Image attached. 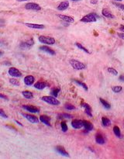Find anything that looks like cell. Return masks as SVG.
<instances>
[{
  "label": "cell",
  "mask_w": 124,
  "mask_h": 159,
  "mask_svg": "<svg viewBox=\"0 0 124 159\" xmlns=\"http://www.w3.org/2000/svg\"><path fill=\"white\" fill-rule=\"evenodd\" d=\"M75 45H76V46H77L80 50H82L85 51V53H87V54H90V52L89 51V50L87 49V48H85L84 46H82V44H79V43H75Z\"/></svg>",
  "instance_id": "29"
},
{
  "label": "cell",
  "mask_w": 124,
  "mask_h": 159,
  "mask_svg": "<svg viewBox=\"0 0 124 159\" xmlns=\"http://www.w3.org/2000/svg\"><path fill=\"white\" fill-rule=\"evenodd\" d=\"M120 31H123L124 33V26H121L120 27Z\"/></svg>",
  "instance_id": "42"
},
{
  "label": "cell",
  "mask_w": 124,
  "mask_h": 159,
  "mask_svg": "<svg viewBox=\"0 0 124 159\" xmlns=\"http://www.w3.org/2000/svg\"><path fill=\"white\" fill-rule=\"evenodd\" d=\"M102 124H103V126H109L111 125V121L107 117H103L102 118Z\"/></svg>",
  "instance_id": "24"
},
{
  "label": "cell",
  "mask_w": 124,
  "mask_h": 159,
  "mask_svg": "<svg viewBox=\"0 0 124 159\" xmlns=\"http://www.w3.org/2000/svg\"><path fill=\"white\" fill-rule=\"evenodd\" d=\"M25 8L28 10H34V11H40L41 10V7L37 3L34 2H29L26 4Z\"/></svg>",
  "instance_id": "6"
},
{
  "label": "cell",
  "mask_w": 124,
  "mask_h": 159,
  "mask_svg": "<svg viewBox=\"0 0 124 159\" xmlns=\"http://www.w3.org/2000/svg\"><path fill=\"white\" fill-rule=\"evenodd\" d=\"M22 94H23V96L26 98V99H28V100H31L33 98V95L31 92H30V91H23V92H22Z\"/></svg>",
  "instance_id": "23"
},
{
  "label": "cell",
  "mask_w": 124,
  "mask_h": 159,
  "mask_svg": "<svg viewBox=\"0 0 124 159\" xmlns=\"http://www.w3.org/2000/svg\"><path fill=\"white\" fill-rule=\"evenodd\" d=\"M71 126L75 129H81L83 126V120H73L71 122Z\"/></svg>",
  "instance_id": "10"
},
{
  "label": "cell",
  "mask_w": 124,
  "mask_h": 159,
  "mask_svg": "<svg viewBox=\"0 0 124 159\" xmlns=\"http://www.w3.org/2000/svg\"><path fill=\"white\" fill-rule=\"evenodd\" d=\"M25 25L29 27V28H31V29H36V30H43L44 29L45 26L43 24H28V22H26V24H25Z\"/></svg>",
  "instance_id": "12"
},
{
  "label": "cell",
  "mask_w": 124,
  "mask_h": 159,
  "mask_svg": "<svg viewBox=\"0 0 124 159\" xmlns=\"http://www.w3.org/2000/svg\"><path fill=\"white\" fill-rule=\"evenodd\" d=\"M99 19V16L95 12H91L85 15V16H83L81 19V22H96L97 20Z\"/></svg>",
  "instance_id": "1"
},
{
  "label": "cell",
  "mask_w": 124,
  "mask_h": 159,
  "mask_svg": "<svg viewBox=\"0 0 124 159\" xmlns=\"http://www.w3.org/2000/svg\"><path fill=\"white\" fill-rule=\"evenodd\" d=\"M0 88H1V86H0Z\"/></svg>",
  "instance_id": "48"
},
{
  "label": "cell",
  "mask_w": 124,
  "mask_h": 159,
  "mask_svg": "<svg viewBox=\"0 0 124 159\" xmlns=\"http://www.w3.org/2000/svg\"><path fill=\"white\" fill-rule=\"evenodd\" d=\"M61 92V88H54L51 90V92H50V94H51L52 96L54 97H57L58 96V93Z\"/></svg>",
  "instance_id": "27"
},
{
  "label": "cell",
  "mask_w": 124,
  "mask_h": 159,
  "mask_svg": "<svg viewBox=\"0 0 124 159\" xmlns=\"http://www.w3.org/2000/svg\"><path fill=\"white\" fill-rule=\"evenodd\" d=\"M69 63L72 66L73 68H75V70H83L86 68V65L84 63L75 59H71L69 60Z\"/></svg>",
  "instance_id": "2"
},
{
  "label": "cell",
  "mask_w": 124,
  "mask_h": 159,
  "mask_svg": "<svg viewBox=\"0 0 124 159\" xmlns=\"http://www.w3.org/2000/svg\"><path fill=\"white\" fill-rule=\"evenodd\" d=\"M114 1H116V2H121V1H123V0H114Z\"/></svg>",
  "instance_id": "47"
},
{
  "label": "cell",
  "mask_w": 124,
  "mask_h": 159,
  "mask_svg": "<svg viewBox=\"0 0 124 159\" xmlns=\"http://www.w3.org/2000/svg\"><path fill=\"white\" fill-rule=\"evenodd\" d=\"M40 50L47 53V54H49L50 55H55V54H56L55 51L53 49H51L47 46H41V47H40Z\"/></svg>",
  "instance_id": "18"
},
{
  "label": "cell",
  "mask_w": 124,
  "mask_h": 159,
  "mask_svg": "<svg viewBox=\"0 0 124 159\" xmlns=\"http://www.w3.org/2000/svg\"><path fill=\"white\" fill-rule=\"evenodd\" d=\"M99 100H100V102L102 103V105L103 106L106 108V109H107V110H109L111 108V106H110V104H109L107 101H106L105 100H103V99H102V98H100L99 99Z\"/></svg>",
  "instance_id": "25"
},
{
  "label": "cell",
  "mask_w": 124,
  "mask_h": 159,
  "mask_svg": "<svg viewBox=\"0 0 124 159\" xmlns=\"http://www.w3.org/2000/svg\"><path fill=\"white\" fill-rule=\"evenodd\" d=\"M96 141L97 144H104L106 143V140L105 138H103V136L102 135V134L100 133H98L96 136Z\"/></svg>",
  "instance_id": "20"
},
{
  "label": "cell",
  "mask_w": 124,
  "mask_h": 159,
  "mask_svg": "<svg viewBox=\"0 0 124 159\" xmlns=\"http://www.w3.org/2000/svg\"><path fill=\"white\" fill-rule=\"evenodd\" d=\"M82 106L85 108V113L87 115H88L89 116L92 117V108L91 106L87 103H82Z\"/></svg>",
  "instance_id": "22"
},
{
  "label": "cell",
  "mask_w": 124,
  "mask_h": 159,
  "mask_svg": "<svg viewBox=\"0 0 124 159\" xmlns=\"http://www.w3.org/2000/svg\"><path fill=\"white\" fill-rule=\"evenodd\" d=\"M56 150L57 151L58 153H59L62 156H64V157H69V154L67 152L66 150H65V149L61 147V146H57L56 147Z\"/></svg>",
  "instance_id": "21"
},
{
  "label": "cell",
  "mask_w": 124,
  "mask_h": 159,
  "mask_svg": "<svg viewBox=\"0 0 124 159\" xmlns=\"http://www.w3.org/2000/svg\"><path fill=\"white\" fill-rule=\"evenodd\" d=\"M0 98H2V99H4V100H8V97H7L6 96H5V95H2V94H1L0 93Z\"/></svg>",
  "instance_id": "39"
},
{
  "label": "cell",
  "mask_w": 124,
  "mask_h": 159,
  "mask_svg": "<svg viewBox=\"0 0 124 159\" xmlns=\"http://www.w3.org/2000/svg\"><path fill=\"white\" fill-rule=\"evenodd\" d=\"M69 7V2L68 1H64L59 4V6H57V10L59 11H64L66 10Z\"/></svg>",
  "instance_id": "14"
},
{
  "label": "cell",
  "mask_w": 124,
  "mask_h": 159,
  "mask_svg": "<svg viewBox=\"0 0 124 159\" xmlns=\"http://www.w3.org/2000/svg\"><path fill=\"white\" fill-rule=\"evenodd\" d=\"M23 116L28 120L30 121V123L32 124H38L39 123V120L38 118L33 116V115H31V114H26V113H23Z\"/></svg>",
  "instance_id": "9"
},
{
  "label": "cell",
  "mask_w": 124,
  "mask_h": 159,
  "mask_svg": "<svg viewBox=\"0 0 124 159\" xmlns=\"http://www.w3.org/2000/svg\"><path fill=\"white\" fill-rule=\"evenodd\" d=\"M65 109L68 110H75V106H73L71 104H67L65 105Z\"/></svg>",
  "instance_id": "36"
},
{
  "label": "cell",
  "mask_w": 124,
  "mask_h": 159,
  "mask_svg": "<svg viewBox=\"0 0 124 159\" xmlns=\"http://www.w3.org/2000/svg\"><path fill=\"white\" fill-rule=\"evenodd\" d=\"M41 100L45 102L48 104H50V105H54V106H57L60 104V101H58L56 97L54 96H43L41 98Z\"/></svg>",
  "instance_id": "4"
},
{
  "label": "cell",
  "mask_w": 124,
  "mask_h": 159,
  "mask_svg": "<svg viewBox=\"0 0 124 159\" xmlns=\"http://www.w3.org/2000/svg\"><path fill=\"white\" fill-rule=\"evenodd\" d=\"M23 107L24 110H27L28 112H30L32 113H37L40 112V109L36 107V106H31V105H23Z\"/></svg>",
  "instance_id": "8"
},
{
  "label": "cell",
  "mask_w": 124,
  "mask_h": 159,
  "mask_svg": "<svg viewBox=\"0 0 124 159\" xmlns=\"http://www.w3.org/2000/svg\"><path fill=\"white\" fill-rule=\"evenodd\" d=\"M3 54H4V52H3V51H2V50H0V57L2 56Z\"/></svg>",
  "instance_id": "43"
},
{
  "label": "cell",
  "mask_w": 124,
  "mask_h": 159,
  "mask_svg": "<svg viewBox=\"0 0 124 159\" xmlns=\"http://www.w3.org/2000/svg\"><path fill=\"white\" fill-rule=\"evenodd\" d=\"M8 72H9V75H11L12 77H14V78H19V77L22 76V73L17 68H13V67L10 68L8 71Z\"/></svg>",
  "instance_id": "7"
},
{
  "label": "cell",
  "mask_w": 124,
  "mask_h": 159,
  "mask_svg": "<svg viewBox=\"0 0 124 159\" xmlns=\"http://www.w3.org/2000/svg\"><path fill=\"white\" fill-rule=\"evenodd\" d=\"M114 6H116L117 8L122 10L123 11H124V5L123 4H121V3H117V2H113Z\"/></svg>",
  "instance_id": "35"
},
{
  "label": "cell",
  "mask_w": 124,
  "mask_h": 159,
  "mask_svg": "<svg viewBox=\"0 0 124 159\" xmlns=\"http://www.w3.org/2000/svg\"><path fill=\"white\" fill-rule=\"evenodd\" d=\"M61 130L63 132H66L68 130V125L65 121H62L61 123Z\"/></svg>",
  "instance_id": "31"
},
{
  "label": "cell",
  "mask_w": 124,
  "mask_h": 159,
  "mask_svg": "<svg viewBox=\"0 0 124 159\" xmlns=\"http://www.w3.org/2000/svg\"><path fill=\"white\" fill-rule=\"evenodd\" d=\"M113 133L117 138H121V132H120V129L119 126H115L113 127Z\"/></svg>",
  "instance_id": "26"
},
{
  "label": "cell",
  "mask_w": 124,
  "mask_h": 159,
  "mask_svg": "<svg viewBox=\"0 0 124 159\" xmlns=\"http://www.w3.org/2000/svg\"><path fill=\"white\" fill-rule=\"evenodd\" d=\"M33 44H34V41L31 38V39H29L24 42H22L19 45V48L23 50H28V49L31 48Z\"/></svg>",
  "instance_id": "5"
},
{
  "label": "cell",
  "mask_w": 124,
  "mask_h": 159,
  "mask_svg": "<svg viewBox=\"0 0 124 159\" xmlns=\"http://www.w3.org/2000/svg\"><path fill=\"white\" fill-rule=\"evenodd\" d=\"M58 116H59V117H61L60 119H62V118L71 119V118H72V116H71V115H70V114H68V113H62V114L59 115Z\"/></svg>",
  "instance_id": "34"
},
{
  "label": "cell",
  "mask_w": 124,
  "mask_h": 159,
  "mask_svg": "<svg viewBox=\"0 0 124 159\" xmlns=\"http://www.w3.org/2000/svg\"><path fill=\"white\" fill-rule=\"evenodd\" d=\"M98 2V0H92L91 1V3H92V4H96Z\"/></svg>",
  "instance_id": "41"
},
{
  "label": "cell",
  "mask_w": 124,
  "mask_h": 159,
  "mask_svg": "<svg viewBox=\"0 0 124 159\" xmlns=\"http://www.w3.org/2000/svg\"><path fill=\"white\" fill-rule=\"evenodd\" d=\"M83 126L85 127V130L87 131H91L94 129L93 124L88 120H83Z\"/></svg>",
  "instance_id": "15"
},
{
  "label": "cell",
  "mask_w": 124,
  "mask_h": 159,
  "mask_svg": "<svg viewBox=\"0 0 124 159\" xmlns=\"http://www.w3.org/2000/svg\"><path fill=\"white\" fill-rule=\"evenodd\" d=\"M112 90L114 92L118 93V92H120L121 91L123 90V88H122V86H113V87H112Z\"/></svg>",
  "instance_id": "30"
},
{
  "label": "cell",
  "mask_w": 124,
  "mask_h": 159,
  "mask_svg": "<svg viewBox=\"0 0 124 159\" xmlns=\"http://www.w3.org/2000/svg\"><path fill=\"white\" fill-rule=\"evenodd\" d=\"M40 120L42 123L46 124L47 126H51V124H50V118L46 115H41L40 116Z\"/></svg>",
  "instance_id": "16"
},
{
  "label": "cell",
  "mask_w": 124,
  "mask_h": 159,
  "mask_svg": "<svg viewBox=\"0 0 124 159\" xmlns=\"http://www.w3.org/2000/svg\"><path fill=\"white\" fill-rule=\"evenodd\" d=\"M16 123H17V124H19V126H23V124H20V123L19 122V121H17V120H16Z\"/></svg>",
  "instance_id": "44"
},
{
  "label": "cell",
  "mask_w": 124,
  "mask_h": 159,
  "mask_svg": "<svg viewBox=\"0 0 124 159\" xmlns=\"http://www.w3.org/2000/svg\"><path fill=\"white\" fill-rule=\"evenodd\" d=\"M0 116H2V117H3L5 119L8 118V116L5 114V112H4V110H2V109H0Z\"/></svg>",
  "instance_id": "37"
},
{
  "label": "cell",
  "mask_w": 124,
  "mask_h": 159,
  "mask_svg": "<svg viewBox=\"0 0 124 159\" xmlns=\"http://www.w3.org/2000/svg\"><path fill=\"white\" fill-rule=\"evenodd\" d=\"M39 41L42 44H47V45H53L55 44V40L54 37L46 36H40L38 38Z\"/></svg>",
  "instance_id": "3"
},
{
  "label": "cell",
  "mask_w": 124,
  "mask_h": 159,
  "mask_svg": "<svg viewBox=\"0 0 124 159\" xmlns=\"http://www.w3.org/2000/svg\"><path fill=\"white\" fill-rule=\"evenodd\" d=\"M34 81H35V78L32 75H27V76L24 78V83L28 86H32L34 83Z\"/></svg>",
  "instance_id": "13"
},
{
  "label": "cell",
  "mask_w": 124,
  "mask_h": 159,
  "mask_svg": "<svg viewBox=\"0 0 124 159\" xmlns=\"http://www.w3.org/2000/svg\"><path fill=\"white\" fill-rule=\"evenodd\" d=\"M57 16L59 17L61 20L66 22H70V24H71V22H75V20L73 17L71 16H65V15H61V14H58Z\"/></svg>",
  "instance_id": "11"
},
{
  "label": "cell",
  "mask_w": 124,
  "mask_h": 159,
  "mask_svg": "<svg viewBox=\"0 0 124 159\" xmlns=\"http://www.w3.org/2000/svg\"><path fill=\"white\" fill-rule=\"evenodd\" d=\"M117 35H118V36L120 37V38L124 40V33H118Z\"/></svg>",
  "instance_id": "38"
},
{
  "label": "cell",
  "mask_w": 124,
  "mask_h": 159,
  "mask_svg": "<svg viewBox=\"0 0 124 159\" xmlns=\"http://www.w3.org/2000/svg\"><path fill=\"white\" fill-rule=\"evenodd\" d=\"M119 80L121 81V82H124V74L120 75V76L119 77Z\"/></svg>",
  "instance_id": "40"
},
{
  "label": "cell",
  "mask_w": 124,
  "mask_h": 159,
  "mask_svg": "<svg viewBox=\"0 0 124 159\" xmlns=\"http://www.w3.org/2000/svg\"><path fill=\"white\" fill-rule=\"evenodd\" d=\"M9 82L13 86H19V82L18 80H16V78H10L9 79Z\"/></svg>",
  "instance_id": "33"
},
{
  "label": "cell",
  "mask_w": 124,
  "mask_h": 159,
  "mask_svg": "<svg viewBox=\"0 0 124 159\" xmlns=\"http://www.w3.org/2000/svg\"><path fill=\"white\" fill-rule=\"evenodd\" d=\"M47 83L44 82H36L34 84V87L36 89H39V90H42L43 88H45L47 86Z\"/></svg>",
  "instance_id": "19"
},
{
  "label": "cell",
  "mask_w": 124,
  "mask_h": 159,
  "mask_svg": "<svg viewBox=\"0 0 124 159\" xmlns=\"http://www.w3.org/2000/svg\"><path fill=\"white\" fill-rule=\"evenodd\" d=\"M18 2H25V1H28V0H16Z\"/></svg>",
  "instance_id": "45"
},
{
  "label": "cell",
  "mask_w": 124,
  "mask_h": 159,
  "mask_svg": "<svg viewBox=\"0 0 124 159\" xmlns=\"http://www.w3.org/2000/svg\"><path fill=\"white\" fill-rule=\"evenodd\" d=\"M74 82L76 83V84H78V86H82L85 91H88V86H87V85L85 84V83H84V82H80V81H78V80H76V79H75L74 80Z\"/></svg>",
  "instance_id": "28"
},
{
  "label": "cell",
  "mask_w": 124,
  "mask_h": 159,
  "mask_svg": "<svg viewBox=\"0 0 124 159\" xmlns=\"http://www.w3.org/2000/svg\"><path fill=\"white\" fill-rule=\"evenodd\" d=\"M102 14H103V16H105L107 19H114L115 18L114 15H113L112 12L107 9H103L102 10Z\"/></svg>",
  "instance_id": "17"
},
{
  "label": "cell",
  "mask_w": 124,
  "mask_h": 159,
  "mask_svg": "<svg viewBox=\"0 0 124 159\" xmlns=\"http://www.w3.org/2000/svg\"><path fill=\"white\" fill-rule=\"evenodd\" d=\"M71 1H73V2H78V1H80V0H71Z\"/></svg>",
  "instance_id": "46"
},
{
  "label": "cell",
  "mask_w": 124,
  "mask_h": 159,
  "mask_svg": "<svg viewBox=\"0 0 124 159\" xmlns=\"http://www.w3.org/2000/svg\"><path fill=\"white\" fill-rule=\"evenodd\" d=\"M0 26H1V25H0Z\"/></svg>",
  "instance_id": "49"
},
{
  "label": "cell",
  "mask_w": 124,
  "mask_h": 159,
  "mask_svg": "<svg viewBox=\"0 0 124 159\" xmlns=\"http://www.w3.org/2000/svg\"><path fill=\"white\" fill-rule=\"evenodd\" d=\"M107 71H108L109 73H110L113 75H117L118 74V72L116 71L115 68H108Z\"/></svg>",
  "instance_id": "32"
}]
</instances>
